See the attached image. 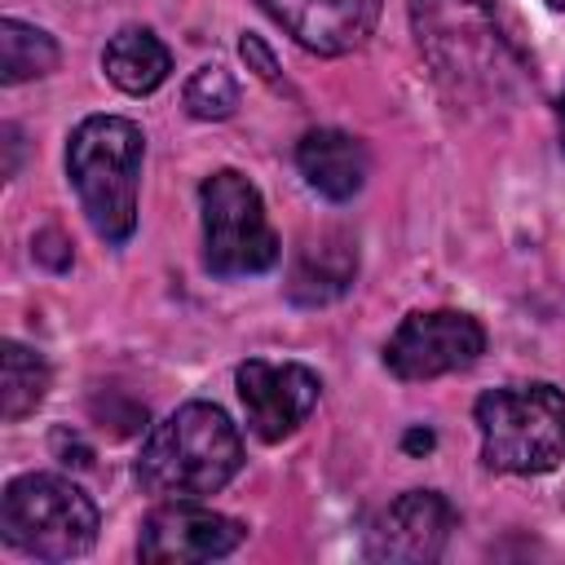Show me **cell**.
<instances>
[{
	"instance_id": "3",
	"label": "cell",
	"mask_w": 565,
	"mask_h": 565,
	"mask_svg": "<svg viewBox=\"0 0 565 565\" xmlns=\"http://www.w3.org/2000/svg\"><path fill=\"white\" fill-rule=\"evenodd\" d=\"M146 137L132 119L88 115L66 141V172L97 238L128 243L137 230V181Z\"/></svg>"
},
{
	"instance_id": "22",
	"label": "cell",
	"mask_w": 565,
	"mask_h": 565,
	"mask_svg": "<svg viewBox=\"0 0 565 565\" xmlns=\"http://www.w3.org/2000/svg\"><path fill=\"white\" fill-rule=\"evenodd\" d=\"M547 4H552V9H561V13H565V0H547Z\"/></svg>"
},
{
	"instance_id": "10",
	"label": "cell",
	"mask_w": 565,
	"mask_h": 565,
	"mask_svg": "<svg viewBox=\"0 0 565 565\" xmlns=\"http://www.w3.org/2000/svg\"><path fill=\"white\" fill-rule=\"evenodd\" d=\"M450 530H455V508L437 490H406L366 530V556L397 565L437 561L450 543Z\"/></svg>"
},
{
	"instance_id": "6",
	"label": "cell",
	"mask_w": 565,
	"mask_h": 565,
	"mask_svg": "<svg viewBox=\"0 0 565 565\" xmlns=\"http://www.w3.org/2000/svg\"><path fill=\"white\" fill-rule=\"evenodd\" d=\"M203 207V265L221 278L265 274L278 260V234L265 216L260 190L234 172L221 168L199 185Z\"/></svg>"
},
{
	"instance_id": "9",
	"label": "cell",
	"mask_w": 565,
	"mask_h": 565,
	"mask_svg": "<svg viewBox=\"0 0 565 565\" xmlns=\"http://www.w3.org/2000/svg\"><path fill=\"white\" fill-rule=\"evenodd\" d=\"M238 543H243V525L234 516H221L194 499H168L146 516L137 552L150 565H194V561H216Z\"/></svg>"
},
{
	"instance_id": "14",
	"label": "cell",
	"mask_w": 565,
	"mask_h": 565,
	"mask_svg": "<svg viewBox=\"0 0 565 565\" xmlns=\"http://www.w3.org/2000/svg\"><path fill=\"white\" fill-rule=\"evenodd\" d=\"M353 269H358V256L344 238H322V243H309L291 269V300L300 305H322V300H335L349 282H353Z\"/></svg>"
},
{
	"instance_id": "4",
	"label": "cell",
	"mask_w": 565,
	"mask_h": 565,
	"mask_svg": "<svg viewBox=\"0 0 565 565\" xmlns=\"http://www.w3.org/2000/svg\"><path fill=\"white\" fill-rule=\"evenodd\" d=\"M481 459L494 472L539 477L565 459V393L556 384H503L477 397Z\"/></svg>"
},
{
	"instance_id": "7",
	"label": "cell",
	"mask_w": 565,
	"mask_h": 565,
	"mask_svg": "<svg viewBox=\"0 0 565 565\" xmlns=\"http://www.w3.org/2000/svg\"><path fill=\"white\" fill-rule=\"evenodd\" d=\"M486 331L463 309H428L402 318V327L384 344V366L397 380H437L463 371L481 358Z\"/></svg>"
},
{
	"instance_id": "13",
	"label": "cell",
	"mask_w": 565,
	"mask_h": 565,
	"mask_svg": "<svg viewBox=\"0 0 565 565\" xmlns=\"http://www.w3.org/2000/svg\"><path fill=\"white\" fill-rule=\"evenodd\" d=\"M102 71L110 75L115 88L141 97V93H154L168 71H172V53L168 44L150 31V26H124L106 40L102 49Z\"/></svg>"
},
{
	"instance_id": "12",
	"label": "cell",
	"mask_w": 565,
	"mask_h": 565,
	"mask_svg": "<svg viewBox=\"0 0 565 565\" xmlns=\"http://www.w3.org/2000/svg\"><path fill=\"white\" fill-rule=\"evenodd\" d=\"M296 163H300V177L331 203L353 199L366 181V150H362L358 137H349L340 128L305 132L300 146H296Z\"/></svg>"
},
{
	"instance_id": "17",
	"label": "cell",
	"mask_w": 565,
	"mask_h": 565,
	"mask_svg": "<svg viewBox=\"0 0 565 565\" xmlns=\"http://www.w3.org/2000/svg\"><path fill=\"white\" fill-rule=\"evenodd\" d=\"M234 106H238V84H234L230 71L203 66V71L190 75V84H185V110L194 119H225V115H234Z\"/></svg>"
},
{
	"instance_id": "2",
	"label": "cell",
	"mask_w": 565,
	"mask_h": 565,
	"mask_svg": "<svg viewBox=\"0 0 565 565\" xmlns=\"http://www.w3.org/2000/svg\"><path fill=\"white\" fill-rule=\"evenodd\" d=\"M243 468V437L212 402L177 406L137 455V481L159 499H203Z\"/></svg>"
},
{
	"instance_id": "1",
	"label": "cell",
	"mask_w": 565,
	"mask_h": 565,
	"mask_svg": "<svg viewBox=\"0 0 565 565\" xmlns=\"http://www.w3.org/2000/svg\"><path fill=\"white\" fill-rule=\"evenodd\" d=\"M415 35L455 93H503L525 75V53L503 31L499 0H415Z\"/></svg>"
},
{
	"instance_id": "11",
	"label": "cell",
	"mask_w": 565,
	"mask_h": 565,
	"mask_svg": "<svg viewBox=\"0 0 565 565\" xmlns=\"http://www.w3.org/2000/svg\"><path fill=\"white\" fill-rule=\"evenodd\" d=\"M265 13L309 53L340 57L366 44L384 0H260Z\"/></svg>"
},
{
	"instance_id": "21",
	"label": "cell",
	"mask_w": 565,
	"mask_h": 565,
	"mask_svg": "<svg viewBox=\"0 0 565 565\" xmlns=\"http://www.w3.org/2000/svg\"><path fill=\"white\" fill-rule=\"evenodd\" d=\"M561 132H565V97H561Z\"/></svg>"
},
{
	"instance_id": "5",
	"label": "cell",
	"mask_w": 565,
	"mask_h": 565,
	"mask_svg": "<svg viewBox=\"0 0 565 565\" xmlns=\"http://www.w3.org/2000/svg\"><path fill=\"white\" fill-rule=\"evenodd\" d=\"M4 543L35 561L84 556L97 539V503L57 472H26L4 486L0 499Z\"/></svg>"
},
{
	"instance_id": "15",
	"label": "cell",
	"mask_w": 565,
	"mask_h": 565,
	"mask_svg": "<svg viewBox=\"0 0 565 565\" xmlns=\"http://www.w3.org/2000/svg\"><path fill=\"white\" fill-rule=\"evenodd\" d=\"M44 393H49V362L26 344L4 340L0 344V415L22 419L44 402Z\"/></svg>"
},
{
	"instance_id": "8",
	"label": "cell",
	"mask_w": 565,
	"mask_h": 565,
	"mask_svg": "<svg viewBox=\"0 0 565 565\" xmlns=\"http://www.w3.org/2000/svg\"><path fill=\"white\" fill-rule=\"evenodd\" d=\"M238 384V402L247 415V428L260 441H282L291 437L318 406L322 380L300 366V362H265V358H247L234 371Z\"/></svg>"
},
{
	"instance_id": "20",
	"label": "cell",
	"mask_w": 565,
	"mask_h": 565,
	"mask_svg": "<svg viewBox=\"0 0 565 565\" xmlns=\"http://www.w3.org/2000/svg\"><path fill=\"white\" fill-rule=\"evenodd\" d=\"M406 446H411V450H419V446L428 450V446H433V433H411V437H406Z\"/></svg>"
},
{
	"instance_id": "16",
	"label": "cell",
	"mask_w": 565,
	"mask_h": 565,
	"mask_svg": "<svg viewBox=\"0 0 565 565\" xmlns=\"http://www.w3.org/2000/svg\"><path fill=\"white\" fill-rule=\"evenodd\" d=\"M57 66V40L31 22L4 18L0 22V79L4 84H22V79H40Z\"/></svg>"
},
{
	"instance_id": "18",
	"label": "cell",
	"mask_w": 565,
	"mask_h": 565,
	"mask_svg": "<svg viewBox=\"0 0 565 565\" xmlns=\"http://www.w3.org/2000/svg\"><path fill=\"white\" fill-rule=\"evenodd\" d=\"M238 49H243V57H247V62H256V66H260V79H269V84L278 79V66H274L269 49H265L256 35H243V44H238Z\"/></svg>"
},
{
	"instance_id": "19",
	"label": "cell",
	"mask_w": 565,
	"mask_h": 565,
	"mask_svg": "<svg viewBox=\"0 0 565 565\" xmlns=\"http://www.w3.org/2000/svg\"><path fill=\"white\" fill-rule=\"evenodd\" d=\"M4 146H9V163H4V177H13V172H18V128H13V124H4Z\"/></svg>"
}]
</instances>
